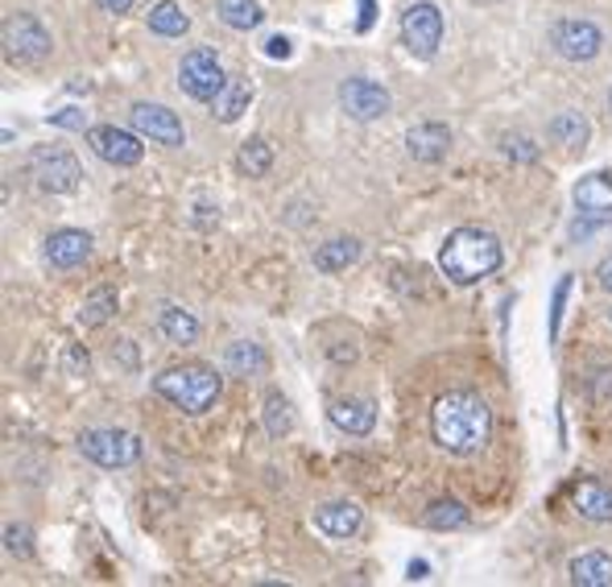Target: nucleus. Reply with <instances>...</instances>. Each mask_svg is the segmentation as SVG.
<instances>
[{
	"label": "nucleus",
	"mask_w": 612,
	"mask_h": 587,
	"mask_svg": "<svg viewBox=\"0 0 612 587\" xmlns=\"http://www.w3.org/2000/svg\"><path fill=\"white\" fill-rule=\"evenodd\" d=\"M88 146L100 153L103 162H112V166H137L141 162V153H146L141 132L117 129V125H96V129L88 132Z\"/></svg>",
	"instance_id": "9b49d317"
},
{
	"label": "nucleus",
	"mask_w": 612,
	"mask_h": 587,
	"mask_svg": "<svg viewBox=\"0 0 612 587\" xmlns=\"http://www.w3.org/2000/svg\"><path fill=\"white\" fill-rule=\"evenodd\" d=\"M339 103H344V112L352 120H381L389 112V91L365 79V74H352L339 83Z\"/></svg>",
	"instance_id": "9d476101"
},
{
	"label": "nucleus",
	"mask_w": 612,
	"mask_h": 587,
	"mask_svg": "<svg viewBox=\"0 0 612 587\" xmlns=\"http://www.w3.org/2000/svg\"><path fill=\"white\" fill-rule=\"evenodd\" d=\"M431 435L452 456H476L493 435V410L476 394H443L431 410Z\"/></svg>",
	"instance_id": "f257e3e1"
},
{
	"label": "nucleus",
	"mask_w": 612,
	"mask_h": 587,
	"mask_svg": "<svg viewBox=\"0 0 612 587\" xmlns=\"http://www.w3.org/2000/svg\"><path fill=\"white\" fill-rule=\"evenodd\" d=\"M248 100H253V88H248L245 79H228L216 100H211V112H216V120L233 125V120H240L248 112Z\"/></svg>",
	"instance_id": "412c9836"
},
{
	"label": "nucleus",
	"mask_w": 612,
	"mask_h": 587,
	"mask_svg": "<svg viewBox=\"0 0 612 587\" xmlns=\"http://www.w3.org/2000/svg\"><path fill=\"white\" fill-rule=\"evenodd\" d=\"M406 149L414 162H443L447 149H452V132H447V125H435V120L414 125L406 132Z\"/></svg>",
	"instance_id": "4468645a"
},
{
	"label": "nucleus",
	"mask_w": 612,
	"mask_h": 587,
	"mask_svg": "<svg viewBox=\"0 0 612 587\" xmlns=\"http://www.w3.org/2000/svg\"><path fill=\"white\" fill-rule=\"evenodd\" d=\"M224 365H228V372H236V377H261L265 368H269V356L257 348V344H228V356H224Z\"/></svg>",
	"instance_id": "5701e85b"
},
{
	"label": "nucleus",
	"mask_w": 612,
	"mask_h": 587,
	"mask_svg": "<svg viewBox=\"0 0 612 587\" xmlns=\"http://www.w3.org/2000/svg\"><path fill=\"white\" fill-rule=\"evenodd\" d=\"M149 30L158 33V38H182L190 30V17L178 9L175 0H161L149 9Z\"/></svg>",
	"instance_id": "393cba45"
},
{
	"label": "nucleus",
	"mask_w": 612,
	"mask_h": 587,
	"mask_svg": "<svg viewBox=\"0 0 612 587\" xmlns=\"http://www.w3.org/2000/svg\"><path fill=\"white\" fill-rule=\"evenodd\" d=\"M575 207H580L583 220L600 223L612 220V175L609 170H592L575 182Z\"/></svg>",
	"instance_id": "ddd939ff"
},
{
	"label": "nucleus",
	"mask_w": 612,
	"mask_h": 587,
	"mask_svg": "<svg viewBox=\"0 0 612 587\" xmlns=\"http://www.w3.org/2000/svg\"><path fill=\"white\" fill-rule=\"evenodd\" d=\"M79 451L100 468H129L141 459V439L129 430H88L79 435Z\"/></svg>",
	"instance_id": "0eeeda50"
},
{
	"label": "nucleus",
	"mask_w": 612,
	"mask_h": 587,
	"mask_svg": "<svg viewBox=\"0 0 612 587\" xmlns=\"http://www.w3.org/2000/svg\"><path fill=\"white\" fill-rule=\"evenodd\" d=\"M571 584L575 587H612V558L604 550H588L571 563Z\"/></svg>",
	"instance_id": "6ab92c4d"
},
{
	"label": "nucleus",
	"mask_w": 612,
	"mask_h": 587,
	"mask_svg": "<svg viewBox=\"0 0 612 587\" xmlns=\"http://www.w3.org/2000/svg\"><path fill=\"white\" fill-rule=\"evenodd\" d=\"M50 125H59V129H83L88 117H83L79 108H62V112H50Z\"/></svg>",
	"instance_id": "473e14b6"
},
{
	"label": "nucleus",
	"mask_w": 612,
	"mask_h": 587,
	"mask_svg": "<svg viewBox=\"0 0 612 587\" xmlns=\"http://www.w3.org/2000/svg\"><path fill=\"white\" fill-rule=\"evenodd\" d=\"M154 389H158L175 410L182 414H207L211 406L219 401V377L216 368L207 365H178V368H166L161 377H154Z\"/></svg>",
	"instance_id": "7ed1b4c3"
},
{
	"label": "nucleus",
	"mask_w": 612,
	"mask_h": 587,
	"mask_svg": "<svg viewBox=\"0 0 612 587\" xmlns=\"http://www.w3.org/2000/svg\"><path fill=\"white\" fill-rule=\"evenodd\" d=\"M567 290H571V278H559V286H554V302H551V339H559L563 307H567Z\"/></svg>",
	"instance_id": "2f4dec72"
},
{
	"label": "nucleus",
	"mask_w": 612,
	"mask_h": 587,
	"mask_svg": "<svg viewBox=\"0 0 612 587\" xmlns=\"http://www.w3.org/2000/svg\"><path fill=\"white\" fill-rule=\"evenodd\" d=\"M423 521L431 529H460V526H467V509L460 500H435V505L426 509Z\"/></svg>",
	"instance_id": "c85d7f7f"
},
{
	"label": "nucleus",
	"mask_w": 612,
	"mask_h": 587,
	"mask_svg": "<svg viewBox=\"0 0 612 587\" xmlns=\"http://www.w3.org/2000/svg\"><path fill=\"white\" fill-rule=\"evenodd\" d=\"M33 178H38V187L50 195H71L79 187V162H75L67 149H38L33 153Z\"/></svg>",
	"instance_id": "1a4fd4ad"
},
{
	"label": "nucleus",
	"mask_w": 612,
	"mask_h": 587,
	"mask_svg": "<svg viewBox=\"0 0 612 587\" xmlns=\"http://www.w3.org/2000/svg\"><path fill=\"white\" fill-rule=\"evenodd\" d=\"M265 54H269V59H286V54H290V38H269V42H265Z\"/></svg>",
	"instance_id": "f704fd0d"
},
{
	"label": "nucleus",
	"mask_w": 612,
	"mask_h": 587,
	"mask_svg": "<svg viewBox=\"0 0 612 587\" xmlns=\"http://www.w3.org/2000/svg\"><path fill=\"white\" fill-rule=\"evenodd\" d=\"M269 166H274V146L265 141V137H253V141H245L240 146V153H236V170L248 178H261L269 175Z\"/></svg>",
	"instance_id": "bb28decb"
},
{
	"label": "nucleus",
	"mask_w": 612,
	"mask_h": 587,
	"mask_svg": "<svg viewBox=\"0 0 612 587\" xmlns=\"http://www.w3.org/2000/svg\"><path fill=\"white\" fill-rule=\"evenodd\" d=\"M356 261H361V240H352V236H336V240L315 249V269H323V273H339Z\"/></svg>",
	"instance_id": "aec40b11"
},
{
	"label": "nucleus",
	"mask_w": 612,
	"mask_h": 587,
	"mask_svg": "<svg viewBox=\"0 0 612 587\" xmlns=\"http://www.w3.org/2000/svg\"><path fill=\"white\" fill-rule=\"evenodd\" d=\"M609 108H612V91H609Z\"/></svg>",
	"instance_id": "ea45409f"
},
{
	"label": "nucleus",
	"mask_w": 612,
	"mask_h": 587,
	"mask_svg": "<svg viewBox=\"0 0 612 587\" xmlns=\"http://www.w3.org/2000/svg\"><path fill=\"white\" fill-rule=\"evenodd\" d=\"M332 422L344 430V435H368L373 426H377V410H373V401L365 397H339L332 401Z\"/></svg>",
	"instance_id": "dca6fc26"
},
{
	"label": "nucleus",
	"mask_w": 612,
	"mask_h": 587,
	"mask_svg": "<svg viewBox=\"0 0 612 587\" xmlns=\"http://www.w3.org/2000/svg\"><path fill=\"white\" fill-rule=\"evenodd\" d=\"M505 153H510V158H522V162H534V158H539L534 141H525V137H510V141H505Z\"/></svg>",
	"instance_id": "72a5a7b5"
},
{
	"label": "nucleus",
	"mask_w": 612,
	"mask_h": 587,
	"mask_svg": "<svg viewBox=\"0 0 612 587\" xmlns=\"http://www.w3.org/2000/svg\"><path fill=\"white\" fill-rule=\"evenodd\" d=\"M4 550L17 558H30L33 555V529L30 526H9L4 529Z\"/></svg>",
	"instance_id": "7c9ffc66"
},
{
	"label": "nucleus",
	"mask_w": 612,
	"mask_h": 587,
	"mask_svg": "<svg viewBox=\"0 0 612 587\" xmlns=\"http://www.w3.org/2000/svg\"><path fill=\"white\" fill-rule=\"evenodd\" d=\"M361 509L352 505V500H332V505H323V509H315V526L323 529V534H332V538H352L356 529H361Z\"/></svg>",
	"instance_id": "a211bd4d"
},
{
	"label": "nucleus",
	"mask_w": 612,
	"mask_h": 587,
	"mask_svg": "<svg viewBox=\"0 0 612 587\" xmlns=\"http://www.w3.org/2000/svg\"><path fill=\"white\" fill-rule=\"evenodd\" d=\"M224 83H228V74H224V67H219L216 50L199 46V50L182 54V67H178V88L187 91L190 100L211 103L219 96V88H224Z\"/></svg>",
	"instance_id": "20e7f679"
},
{
	"label": "nucleus",
	"mask_w": 612,
	"mask_h": 587,
	"mask_svg": "<svg viewBox=\"0 0 612 587\" xmlns=\"http://www.w3.org/2000/svg\"><path fill=\"white\" fill-rule=\"evenodd\" d=\"M551 42L567 62H592L604 50V33H600V26L583 21V17H567V21L554 26Z\"/></svg>",
	"instance_id": "6e6552de"
},
{
	"label": "nucleus",
	"mask_w": 612,
	"mask_h": 587,
	"mask_svg": "<svg viewBox=\"0 0 612 587\" xmlns=\"http://www.w3.org/2000/svg\"><path fill=\"white\" fill-rule=\"evenodd\" d=\"M219 21L228 26V30H240V33H248V30H257L261 26V4L257 0H219Z\"/></svg>",
	"instance_id": "b1692460"
},
{
	"label": "nucleus",
	"mask_w": 612,
	"mask_h": 587,
	"mask_svg": "<svg viewBox=\"0 0 612 587\" xmlns=\"http://www.w3.org/2000/svg\"><path fill=\"white\" fill-rule=\"evenodd\" d=\"M600 286H604V290H612V257H604V261H600Z\"/></svg>",
	"instance_id": "e433bc0d"
},
{
	"label": "nucleus",
	"mask_w": 612,
	"mask_h": 587,
	"mask_svg": "<svg viewBox=\"0 0 612 587\" xmlns=\"http://www.w3.org/2000/svg\"><path fill=\"white\" fill-rule=\"evenodd\" d=\"M438 265L455 286H476L501 269V240L484 228H455L438 252Z\"/></svg>",
	"instance_id": "f03ea898"
},
{
	"label": "nucleus",
	"mask_w": 612,
	"mask_h": 587,
	"mask_svg": "<svg viewBox=\"0 0 612 587\" xmlns=\"http://www.w3.org/2000/svg\"><path fill=\"white\" fill-rule=\"evenodd\" d=\"M112 310H117V290H108V286H100V290L88 294V302H83V310H79V324L83 327H100L112 319Z\"/></svg>",
	"instance_id": "cd10ccee"
},
{
	"label": "nucleus",
	"mask_w": 612,
	"mask_h": 587,
	"mask_svg": "<svg viewBox=\"0 0 612 587\" xmlns=\"http://www.w3.org/2000/svg\"><path fill=\"white\" fill-rule=\"evenodd\" d=\"M265 426H269V435H286L294 426V418H290V406H286V397H269L265 401Z\"/></svg>",
	"instance_id": "c756f323"
},
{
	"label": "nucleus",
	"mask_w": 612,
	"mask_h": 587,
	"mask_svg": "<svg viewBox=\"0 0 612 587\" xmlns=\"http://www.w3.org/2000/svg\"><path fill=\"white\" fill-rule=\"evenodd\" d=\"M402 42L414 59H435V50L443 46V13L431 0H418L402 13Z\"/></svg>",
	"instance_id": "39448f33"
},
{
	"label": "nucleus",
	"mask_w": 612,
	"mask_h": 587,
	"mask_svg": "<svg viewBox=\"0 0 612 587\" xmlns=\"http://www.w3.org/2000/svg\"><path fill=\"white\" fill-rule=\"evenodd\" d=\"M132 129L141 132V137H149V141L170 146V149H178L187 141L182 120H178L170 108H161V103H137V108H132Z\"/></svg>",
	"instance_id": "f8f14e48"
},
{
	"label": "nucleus",
	"mask_w": 612,
	"mask_h": 587,
	"mask_svg": "<svg viewBox=\"0 0 612 587\" xmlns=\"http://www.w3.org/2000/svg\"><path fill=\"white\" fill-rule=\"evenodd\" d=\"M361 9H365V17H361V30H368V26H373V0H361Z\"/></svg>",
	"instance_id": "58836bf2"
},
{
	"label": "nucleus",
	"mask_w": 612,
	"mask_h": 587,
	"mask_svg": "<svg viewBox=\"0 0 612 587\" xmlns=\"http://www.w3.org/2000/svg\"><path fill=\"white\" fill-rule=\"evenodd\" d=\"M571 505L588 521H600V526L612 521V488H604L600 480H580V485L571 488Z\"/></svg>",
	"instance_id": "f3484780"
},
{
	"label": "nucleus",
	"mask_w": 612,
	"mask_h": 587,
	"mask_svg": "<svg viewBox=\"0 0 612 587\" xmlns=\"http://www.w3.org/2000/svg\"><path fill=\"white\" fill-rule=\"evenodd\" d=\"M96 4H100L103 13H129L137 0H96Z\"/></svg>",
	"instance_id": "c9c22d12"
},
{
	"label": "nucleus",
	"mask_w": 612,
	"mask_h": 587,
	"mask_svg": "<svg viewBox=\"0 0 612 587\" xmlns=\"http://www.w3.org/2000/svg\"><path fill=\"white\" fill-rule=\"evenodd\" d=\"M546 137L563 149H583L588 146V137H592V129H588L583 112H559V117L546 125Z\"/></svg>",
	"instance_id": "4be33fe9"
},
{
	"label": "nucleus",
	"mask_w": 612,
	"mask_h": 587,
	"mask_svg": "<svg viewBox=\"0 0 612 587\" xmlns=\"http://www.w3.org/2000/svg\"><path fill=\"white\" fill-rule=\"evenodd\" d=\"M158 327H161V336L170 339V344H195V339H199V319H195L190 310H182V307L161 310Z\"/></svg>",
	"instance_id": "a878e982"
},
{
	"label": "nucleus",
	"mask_w": 612,
	"mask_h": 587,
	"mask_svg": "<svg viewBox=\"0 0 612 587\" xmlns=\"http://www.w3.org/2000/svg\"><path fill=\"white\" fill-rule=\"evenodd\" d=\"M0 38H4V54H9L13 62H42L46 54L55 50L46 26L33 13H13L9 21H4Z\"/></svg>",
	"instance_id": "423d86ee"
},
{
	"label": "nucleus",
	"mask_w": 612,
	"mask_h": 587,
	"mask_svg": "<svg viewBox=\"0 0 612 587\" xmlns=\"http://www.w3.org/2000/svg\"><path fill=\"white\" fill-rule=\"evenodd\" d=\"M426 571H431V567H426L423 558H418V563H409V579H426Z\"/></svg>",
	"instance_id": "4c0bfd02"
},
{
	"label": "nucleus",
	"mask_w": 612,
	"mask_h": 587,
	"mask_svg": "<svg viewBox=\"0 0 612 587\" xmlns=\"http://www.w3.org/2000/svg\"><path fill=\"white\" fill-rule=\"evenodd\" d=\"M46 257L55 269H75V265H83L91 257V236L79 232V228H62L46 240Z\"/></svg>",
	"instance_id": "2eb2a0df"
}]
</instances>
